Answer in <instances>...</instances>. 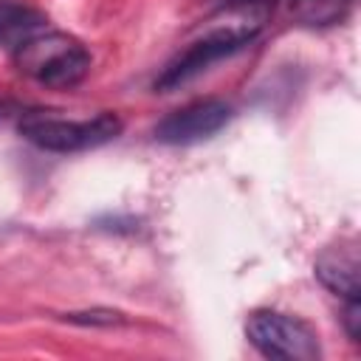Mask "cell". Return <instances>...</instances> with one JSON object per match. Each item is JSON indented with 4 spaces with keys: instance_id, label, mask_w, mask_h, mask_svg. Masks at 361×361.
I'll return each instance as SVG.
<instances>
[{
    "instance_id": "8992f818",
    "label": "cell",
    "mask_w": 361,
    "mask_h": 361,
    "mask_svg": "<svg viewBox=\"0 0 361 361\" xmlns=\"http://www.w3.org/2000/svg\"><path fill=\"white\" fill-rule=\"evenodd\" d=\"M316 279L341 299H361V262L355 243L324 248L313 265Z\"/></svg>"
},
{
    "instance_id": "ba28073f",
    "label": "cell",
    "mask_w": 361,
    "mask_h": 361,
    "mask_svg": "<svg viewBox=\"0 0 361 361\" xmlns=\"http://www.w3.org/2000/svg\"><path fill=\"white\" fill-rule=\"evenodd\" d=\"M65 322H71V324H102V327H113V324H124L127 319L118 310L96 307V310H82V313H65Z\"/></svg>"
},
{
    "instance_id": "3957f363",
    "label": "cell",
    "mask_w": 361,
    "mask_h": 361,
    "mask_svg": "<svg viewBox=\"0 0 361 361\" xmlns=\"http://www.w3.org/2000/svg\"><path fill=\"white\" fill-rule=\"evenodd\" d=\"M124 130L116 113H96L93 118H59L28 113L20 118V135L45 152H85L110 144Z\"/></svg>"
},
{
    "instance_id": "277c9868",
    "label": "cell",
    "mask_w": 361,
    "mask_h": 361,
    "mask_svg": "<svg viewBox=\"0 0 361 361\" xmlns=\"http://www.w3.org/2000/svg\"><path fill=\"white\" fill-rule=\"evenodd\" d=\"M245 338L265 355L279 361H319L322 344L316 330L288 313L254 310L245 319Z\"/></svg>"
},
{
    "instance_id": "52a82bcc",
    "label": "cell",
    "mask_w": 361,
    "mask_h": 361,
    "mask_svg": "<svg viewBox=\"0 0 361 361\" xmlns=\"http://www.w3.org/2000/svg\"><path fill=\"white\" fill-rule=\"evenodd\" d=\"M45 14L31 8V6H20V3H0V45L17 51L23 42H28L31 37L45 31Z\"/></svg>"
},
{
    "instance_id": "6da1fadb",
    "label": "cell",
    "mask_w": 361,
    "mask_h": 361,
    "mask_svg": "<svg viewBox=\"0 0 361 361\" xmlns=\"http://www.w3.org/2000/svg\"><path fill=\"white\" fill-rule=\"evenodd\" d=\"M268 14H271L268 0H234L231 6H226L223 17L214 25H209L195 42H189L175 59L166 62V68L155 79V90L172 93L186 82H192L197 73H203L212 62L245 48L262 31Z\"/></svg>"
},
{
    "instance_id": "8fae6325",
    "label": "cell",
    "mask_w": 361,
    "mask_h": 361,
    "mask_svg": "<svg viewBox=\"0 0 361 361\" xmlns=\"http://www.w3.org/2000/svg\"><path fill=\"white\" fill-rule=\"evenodd\" d=\"M302 3V8H305V14H310V8L316 6V3H324V0H299Z\"/></svg>"
},
{
    "instance_id": "7a4b0ae2",
    "label": "cell",
    "mask_w": 361,
    "mask_h": 361,
    "mask_svg": "<svg viewBox=\"0 0 361 361\" xmlns=\"http://www.w3.org/2000/svg\"><path fill=\"white\" fill-rule=\"evenodd\" d=\"M14 56L25 76L56 90H68L79 85L90 71L87 48L76 37L62 31H42L31 37L14 51Z\"/></svg>"
},
{
    "instance_id": "5b68a950",
    "label": "cell",
    "mask_w": 361,
    "mask_h": 361,
    "mask_svg": "<svg viewBox=\"0 0 361 361\" xmlns=\"http://www.w3.org/2000/svg\"><path fill=\"white\" fill-rule=\"evenodd\" d=\"M231 118V104L223 99H197L189 102L169 116H164L155 124V141L169 144V147H183V144H197L220 133Z\"/></svg>"
},
{
    "instance_id": "9c48e42d",
    "label": "cell",
    "mask_w": 361,
    "mask_h": 361,
    "mask_svg": "<svg viewBox=\"0 0 361 361\" xmlns=\"http://www.w3.org/2000/svg\"><path fill=\"white\" fill-rule=\"evenodd\" d=\"M344 330L353 341H361V299H344V313H341Z\"/></svg>"
},
{
    "instance_id": "30bf717a",
    "label": "cell",
    "mask_w": 361,
    "mask_h": 361,
    "mask_svg": "<svg viewBox=\"0 0 361 361\" xmlns=\"http://www.w3.org/2000/svg\"><path fill=\"white\" fill-rule=\"evenodd\" d=\"M20 107L17 104H11V102H0V121H6L11 113H17Z\"/></svg>"
}]
</instances>
